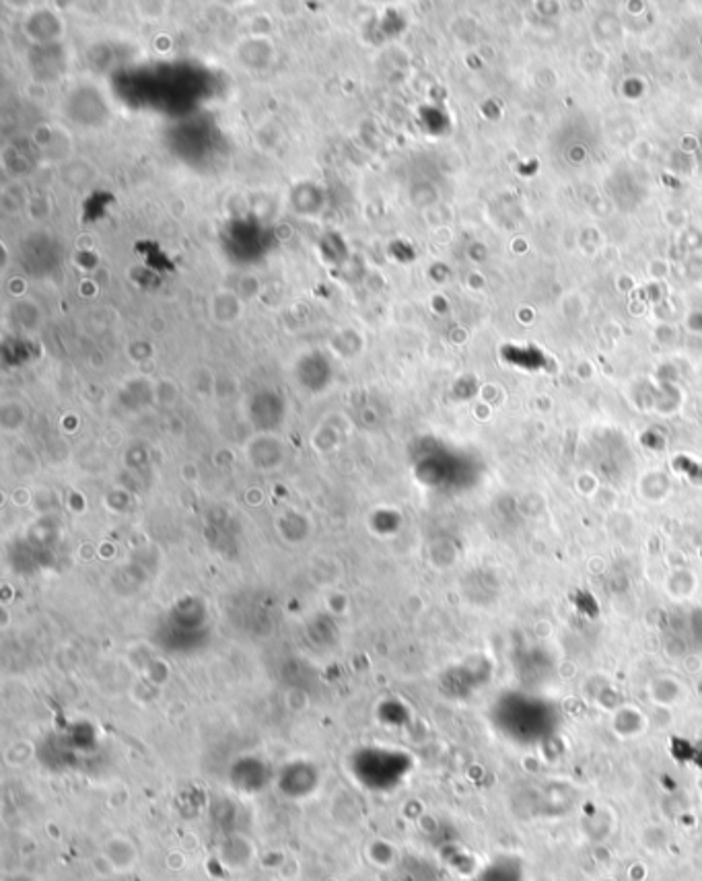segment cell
<instances>
[{"instance_id":"cell-1","label":"cell","mask_w":702,"mask_h":881,"mask_svg":"<svg viewBox=\"0 0 702 881\" xmlns=\"http://www.w3.org/2000/svg\"><path fill=\"white\" fill-rule=\"evenodd\" d=\"M103 857L114 871H130L137 865V848L124 836H114L103 848Z\"/></svg>"}]
</instances>
